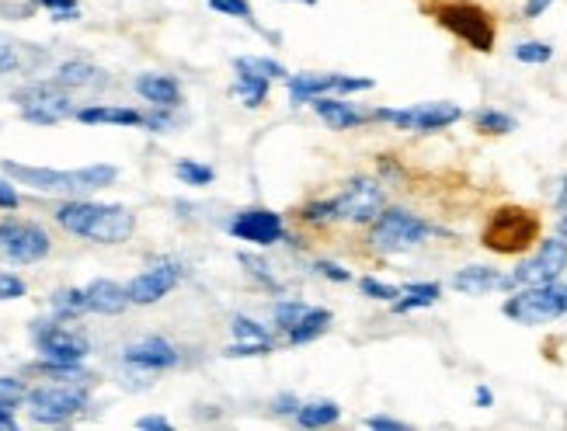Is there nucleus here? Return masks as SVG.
<instances>
[{
    "instance_id": "obj_41",
    "label": "nucleus",
    "mask_w": 567,
    "mask_h": 431,
    "mask_svg": "<svg viewBox=\"0 0 567 431\" xmlns=\"http://www.w3.org/2000/svg\"><path fill=\"white\" fill-rule=\"evenodd\" d=\"M359 289H362V296L380 299V303H394V299L401 296V289H397V286H387V282H380V279H362Z\"/></svg>"
},
{
    "instance_id": "obj_6",
    "label": "nucleus",
    "mask_w": 567,
    "mask_h": 431,
    "mask_svg": "<svg viewBox=\"0 0 567 431\" xmlns=\"http://www.w3.org/2000/svg\"><path fill=\"white\" fill-rule=\"evenodd\" d=\"M432 14L446 32H453L456 39L467 42L477 53H491L494 49V21L484 7L467 4V0H449V4L435 7Z\"/></svg>"
},
{
    "instance_id": "obj_49",
    "label": "nucleus",
    "mask_w": 567,
    "mask_h": 431,
    "mask_svg": "<svg viewBox=\"0 0 567 431\" xmlns=\"http://www.w3.org/2000/svg\"><path fill=\"white\" fill-rule=\"evenodd\" d=\"M550 4H554V0H526V11H522V18H526V21L540 18V14L547 11Z\"/></svg>"
},
{
    "instance_id": "obj_43",
    "label": "nucleus",
    "mask_w": 567,
    "mask_h": 431,
    "mask_svg": "<svg viewBox=\"0 0 567 431\" xmlns=\"http://www.w3.org/2000/svg\"><path fill=\"white\" fill-rule=\"evenodd\" d=\"M25 282L18 279V275L11 272H0V303H7V299H21L25 296Z\"/></svg>"
},
{
    "instance_id": "obj_7",
    "label": "nucleus",
    "mask_w": 567,
    "mask_h": 431,
    "mask_svg": "<svg viewBox=\"0 0 567 431\" xmlns=\"http://www.w3.org/2000/svg\"><path fill=\"white\" fill-rule=\"evenodd\" d=\"M14 101H18L21 115H25L28 122H35V126H53V122L77 115L74 101H70V91L56 84V80H49V84L46 80H35V84L14 91Z\"/></svg>"
},
{
    "instance_id": "obj_34",
    "label": "nucleus",
    "mask_w": 567,
    "mask_h": 431,
    "mask_svg": "<svg viewBox=\"0 0 567 431\" xmlns=\"http://www.w3.org/2000/svg\"><path fill=\"white\" fill-rule=\"evenodd\" d=\"M244 265V272L251 275L254 282H261V286L265 289H272V292H282V286H279V279H275V272H272V265H268V261H261V258H254V254H241V258H237Z\"/></svg>"
},
{
    "instance_id": "obj_21",
    "label": "nucleus",
    "mask_w": 567,
    "mask_h": 431,
    "mask_svg": "<svg viewBox=\"0 0 567 431\" xmlns=\"http://www.w3.org/2000/svg\"><path fill=\"white\" fill-rule=\"evenodd\" d=\"M136 94L143 101H150L154 108H178L181 105V87L167 73H143L136 77Z\"/></svg>"
},
{
    "instance_id": "obj_47",
    "label": "nucleus",
    "mask_w": 567,
    "mask_h": 431,
    "mask_svg": "<svg viewBox=\"0 0 567 431\" xmlns=\"http://www.w3.org/2000/svg\"><path fill=\"white\" fill-rule=\"evenodd\" d=\"M136 428H143V431H167V428H171V421L161 418V414H147V418L136 421Z\"/></svg>"
},
{
    "instance_id": "obj_15",
    "label": "nucleus",
    "mask_w": 567,
    "mask_h": 431,
    "mask_svg": "<svg viewBox=\"0 0 567 431\" xmlns=\"http://www.w3.org/2000/svg\"><path fill=\"white\" fill-rule=\"evenodd\" d=\"M178 282H181V265L174 258H161V261H154L147 272H140L126 286L129 303L154 306V303H161L164 296H171V292L178 289Z\"/></svg>"
},
{
    "instance_id": "obj_46",
    "label": "nucleus",
    "mask_w": 567,
    "mask_h": 431,
    "mask_svg": "<svg viewBox=\"0 0 567 431\" xmlns=\"http://www.w3.org/2000/svg\"><path fill=\"white\" fill-rule=\"evenodd\" d=\"M272 411L275 414H293V418H296V411H300V400H296L293 393H282V397H275Z\"/></svg>"
},
{
    "instance_id": "obj_50",
    "label": "nucleus",
    "mask_w": 567,
    "mask_h": 431,
    "mask_svg": "<svg viewBox=\"0 0 567 431\" xmlns=\"http://www.w3.org/2000/svg\"><path fill=\"white\" fill-rule=\"evenodd\" d=\"M474 397H477V407H491V404H494V393L487 390V386H477Z\"/></svg>"
},
{
    "instance_id": "obj_23",
    "label": "nucleus",
    "mask_w": 567,
    "mask_h": 431,
    "mask_svg": "<svg viewBox=\"0 0 567 431\" xmlns=\"http://www.w3.org/2000/svg\"><path fill=\"white\" fill-rule=\"evenodd\" d=\"M87 292V310L91 313H105V317H115L129 306V292L112 279H94Z\"/></svg>"
},
{
    "instance_id": "obj_40",
    "label": "nucleus",
    "mask_w": 567,
    "mask_h": 431,
    "mask_svg": "<svg viewBox=\"0 0 567 431\" xmlns=\"http://www.w3.org/2000/svg\"><path fill=\"white\" fill-rule=\"evenodd\" d=\"M32 4L53 11V21H74V18H81V7H77V0H32Z\"/></svg>"
},
{
    "instance_id": "obj_48",
    "label": "nucleus",
    "mask_w": 567,
    "mask_h": 431,
    "mask_svg": "<svg viewBox=\"0 0 567 431\" xmlns=\"http://www.w3.org/2000/svg\"><path fill=\"white\" fill-rule=\"evenodd\" d=\"M0 209H18V192L4 178H0Z\"/></svg>"
},
{
    "instance_id": "obj_18",
    "label": "nucleus",
    "mask_w": 567,
    "mask_h": 431,
    "mask_svg": "<svg viewBox=\"0 0 567 431\" xmlns=\"http://www.w3.org/2000/svg\"><path fill=\"white\" fill-rule=\"evenodd\" d=\"M126 365L133 369H143V372H164V369H174L178 365V348L164 338H143L136 345L126 348Z\"/></svg>"
},
{
    "instance_id": "obj_35",
    "label": "nucleus",
    "mask_w": 567,
    "mask_h": 431,
    "mask_svg": "<svg viewBox=\"0 0 567 431\" xmlns=\"http://www.w3.org/2000/svg\"><path fill=\"white\" fill-rule=\"evenodd\" d=\"M515 60L519 63H529V67H543V63L554 60V46H547V42H519L515 46Z\"/></svg>"
},
{
    "instance_id": "obj_16",
    "label": "nucleus",
    "mask_w": 567,
    "mask_h": 431,
    "mask_svg": "<svg viewBox=\"0 0 567 431\" xmlns=\"http://www.w3.org/2000/svg\"><path fill=\"white\" fill-rule=\"evenodd\" d=\"M230 237L244 240V244H254V247H272L286 237V223H282L279 213L272 209H244L230 219Z\"/></svg>"
},
{
    "instance_id": "obj_5",
    "label": "nucleus",
    "mask_w": 567,
    "mask_h": 431,
    "mask_svg": "<svg viewBox=\"0 0 567 431\" xmlns=\"http://www.w3.org/2000/svg\"><path fill=\"white\" fill-rule=\"evenodd\" d=\"M428 233H432V226H428L425 219L394 206V209H383V213L373 219L369 240H373V247L380 254H407V251H418L428 240Z\"/></svg>"
},
{
    "instance_id": "obj_53",
    "label": "nucleus",
    "mask_w": 567,
    "mask_h": 431,
    "mask_svg": "<svg viewBox=\"0 0 567 431\" xmlns=\"http://www.w3.org/2000/svg\"><path fill=\"white\" fill-rule=\"evenodd\" d=\"M300 4H307V7H314V4H317V0H300Z\"/></svg>"
},
{
    "instance_id": "obj_25",
    "label": "nucleus",
    "mask_w": 567,
    "mask_h": 431,
    "mask_svg": "<svg viewBox=\"0 0 567 431\" xmlns=\"http://www.w3.org/2000/svg\"><path fill=\"white\" fill-rule=\"evenodd\" d=\"M439 296H442L439 282H407L401 296L394 299V313H411V310H421V306H432Z\"/></svg>"
},
{
    "instance_id": "obj_39",
    "label": "nucleus",
    "mask_w": 567,
    "mask_h": 431,
    "mask_svg": "<svg viewBox=\"0 0 567 431\" xmlns=\"http://www.w3.org/2000/svg\"><path fill=\"white\" fill-rule=\"evenodd\" d=\"M230 331H234L237 341H268V331L258 324V320H251V317H234Z\"/></svg>"
},
{
    "instance_id": "obj_2",
    "label": "nucleus",
    "mask_w": 567,
    "mask_h": 431,
    "mask_svg": "<svg viewBox=\"0 0 567 431\" xmlns=\"http://www.w3.org/2000/svg\"><path fill=\"white\" fill-rule=\"evenodd\" d=\"M0 167H4L7 178H14L18 185H28L46 195H70V199H81L87 192L115 185V178H119V171H115L112 164H91V167H77V171H53V167H28V164L4 160Z\"/></svg>"
},
{
    "instance_id": "obj_31",
    "label": "nucleus",
    "mask_w": 567,
    "mask_h": 431,
    "mask_svg": "<svg viewBox=\"0 0 567 431\" xmlns=\"http://www.w3.org/2000/svg\"><path fill=\"white\" fill-rule=\"evenodd\" d=\"M474 126L481 129V133H487V136H505V133H512V129H515V119H512V115H505V112H494V108H484V112L474 115Z\"/></svg>"
},
{
    "instance_id": "obj_19",
    "label": "nucleus",
    "mask_w": 567,
    "mask_h": 431,
    "mask_svg": "<svg viewBox=\"0 0 567 431\" xmlns=\"http://www.w3.org/2000/svg\"><path fill=\"white\" fill-rule=\"evenodd\" d=\"M453 289L463 292V296H487L494 289H515V282L512 275H501L487 265H470L453 275Z\"/></svg>"
},
{
    "instance_id": "obj_4",
    "label": "nucleus",
    "mask_w": 567,
    "mask_h": 431,
    "mask_svg": "<svg viewBox=\"0 0 567 431\" xmlns=\"http://www.w3.org/2000/svg\"><path fill=\"white\" fill-rule=\"evenodd\" d=\"M505 317L515 324L540 327L567 313V282H550V286H522L505 299Z\"/></svg>"
},
{
    "instance_id": "obj_29",
    "label": "nucleus",
    "mask_w": 567,
    "mask_h": 431,
    "mask_svg": "<svg viewBox=\"0 0 567 431\" xmlns=\"http://www.w3.org/2000/svg\"><path fill=\"white\" fill-rule=\"evenodd\" d=\"M53 313L60 320H74V317H81V313H87V292L84 289H60V292H53Z\"/></svg>"
},
{
    "instance_id": "obj_8",
    "label": "nucleus",
    "mask_w": 567,
    "mask_h": 431,
    "mask_svg": "<svg viewBox=\"0 0 567 431\" xmlns=\"http://www.w3.org/2000/svg\"><path fill=\"white\" fill-rule=\"evenodd\" d=\"M373 119L390 122L404 133H439V129H449L453 122L463 119V108L453 101H425V105L411 108H376Z\"/></svg>"
},
{
    "instance_id": "obj_17",
    "label": "nucleus",
    "mask_w": 567,
    "mask_h": 431,
    "mask_svg": "<svg viewBox=\"0 0 567 431\" xmlns=\"http://www.w3.org/2000/svg\"><path fill=\"white\" fill-rule=\"evenodd\" d=\"M49 63V53L32 42L0 35V77H32Z\"/></svg>"
},
{
    "instance_id": "obj_27",
    "label": "nucleus",
    "mask_w": 567,
    "mask_h": 431,
    "mask_svg": "<svg viewBox=\"0 0 567 431\" xmlns=\"http://www.w3.org/2000/svg\"><path fill=\"white\" fill-rule=\"evenodd\" d=\"M327 327H331V310L310 306L307 317H303L300 324L286 334V338H289V345H310V341H317L321 334H327Z\"/></svg>"
},
{
    "instance_id": "obj_20",
    "label": "nucleus",
    "mask_w": 567,
    "mask_h": 431,
    "mask_svg": "<svg viewBox=\"0 0 567 431\" xmlns=\"http://www.w3.org/2000/svg\"><path fill=\"white\" fill-rule=\"evenodd\" d=\"M310 108H314V112L321 115V119L331 129H359V126H366V122L373 119V112H359L355 105L331 98V94H321V98H314V101H310Z\"/></svg>"
},
{
    "instance_id": "obj_36",
    "label": "nucleus",
    "mask_w": 567,
    "mask_h": 431,
    "mask_svg": "<svg viewBox=\"0 0 567 431\" xmlns=\"http://www.w3.org/2000/svg\"><path fill=\"white\" fill-rule=\"evenodd\" d=\"M209 7L220 14H227V18H241L244 25L258 28V21H254V7L251 0H209Z\"/></svg>"
},
{
    "instance_id": "obj_44",
    "label": "nucleus",
    "mask_w": 567,
    "mask_h": 431,
    "mask_svg": "<svg viewBox=\"0 0 567 431\" xmlns=\"http://www.w3.org/2000/svg\"><path fill=\"white\" fill-rule=\"evenodd\" d=\"M317 275H324V279H331V282H352V272L348 268H341L338 261H317Z\"/></svg>"
},
{
    "instance_id": "obj_45",
    "label": "nucleus",
    "mask_w": 567,
    "mask_h": 431,
    "mask_svg": "<svg viewBox=\"0 0 567 431\" xmlns=\"http://www.w3.org/2000/svg\"><path fill=\"white\" fill-rule=\"evenodd\" d=\"M366 428H373V431H404L407 425H404V421H397V418H387V414H376V418L366 421Z\"/></svg>"
},
{
    "instance_id": "obj_14",
    "label": "nucleus",
    "mask_w": 567,
    "mask_h": 431,
    "mask_svg": "<svg viewBox=\"0 0 567 431\" xmlns=\"http://www.w3.org/2000/svg\"><path fill=\"white\" fill-rule=\"evenodd\" d=\"M383 188H380V181H373V178H352L345 185V192L334 199V213H338V219H345V223H355V226H362V223H373L376 216L383 213Z\"/></svg>"
},
{
    "instance_id": "obj_38",
    "label": "nucleus",
    "mask_w": 567,
    "mask_h": 431,
    "mask_svg": "<svg viewBox=\"0 0 567 431\" xmlns=\"http://www.w3.org/2000/svg\"><path fill=\"white\" fill-rule=\"evenodd\" d=\"M334 219H338V213H334V199L307 202V206H303V223H310V226H327V223H334Z\"/></svg>"
},
{
    "instance_id": "obj_51",
    "label": "nucleus",
    "mask_w": 567,
    "mask_h": 431,
    "mask_svg": "<svg viewBox=\"0 0 567 431\" xmlns=\"http://www.w3.org/2000/svg\"><path fill=\"white\" fill-rule=\"evenodd\" d=\"M557 206H561L564 213H567V178L561 181V192H557Z\"/></svg>"
},
{
    "instance_id": "obj_33",
    "label": "nucleus",
    "mask_w": 567,
    "mask_h": 431,
    "mask_svg": "<svg viewBox=\"0 0 567 431\" xmlns=\"http://www.w3.org/2000/svg\"><path fill=\"white\" fill-rule=\"evenodd\" d=\"M174 174L192 188H206V185H213V178H216L213 167L195 164V160H178V164H174Z\"/></svg>"
},
{
    "instance_id": "obj_13",
    "label": "nucleus",
    "mask_w": 567,
    "mask_h": 431,
    "mask_svg": "<svg viewBox=\"0 0 567 431\" xmlns=\"http://www.w3.org/2000/svg\"><path fill=\"white\" fill-rule=\"evenodd\" d=\"M289 101L293 105H310L321 94H355V91H373V80L352 77V73H296L286 77Z\"/></svg>"
},
{
    "instance_id": "obj_11",
    "label": "nucleus",
    "mask_w": 567,
    "mask_h": 431,
    "mask_svg": "<svg viewBox=\"0 0 567 431\" xmlns=\"http://www.w3.org/2000/svg\"><path fill=\"white\" fill-rule=\"evenodd\" d=\"M567 272V240L564 237H547L540 240L533 258L519 261V268L512 272L515 286H550V282H561Z\"/></svg>"
},
{
    "instance_id": "obj_3",
    "label": "nucleus",
    "mask_w": 567,
    "mask_h": 431,
    "mask_svg": "<svg viewBox=\"0 0 567 431\" xmlns=\"http://www.w3.org/2000/svg\"><path fill=\"white\" fill-rule=\"evenodd\" d=\"M536 240H540V219L522 206H501L481 233V244L494 254H522Z\"/></svg>"
},
{
    "instance_id": "obj_52",
    "label": "nucleus",
    "mask_w": 567,
    "mask_h": 431,
    "mask_svg": "<svg viewBox=\"0 0 567 431\" xmlns=\"http://www.w3.org/2000/svg\"><path fill=\"white\" fill-rule=\"evenodd\" d=\"M557 233H561V237L567 240V213L561 216V223H557Z\"/></svg>"
},
{
    "instance_id": "obj_24",
    "label": "nucleus",
    "mask_w": 567,
    "mask_h": 431,
    "mask_svg": "<svg viewBox=\"0 0 567 431\" xmlns=\"http://www.w3.org/2000/svg\"><path fill=\"white\" fill-rule=\"evenodd\" d=\"M105 70H98L94 63L84 60H70L56 70V84L67 87V91H77V87H105Z\"/></svg>"
},
{
    "instance_id": "obj_9",
    "label": "nucleus",
    "mask_w": 567,
    "mask_h": 431,
    "mask_svg": "<svg viewBox=\"0 0 567 431\" xmlns=\"http://www.w3.org/2000/svg\"><path fill=\"white\" fill-rule=\"evenodd\" d=\"M28 404H32V418L39 425H67L70 418L87 411V390L81 383L39 386L28 393Z\"/></svg>"
},
{
    "instance_id": "obj_22",
    "label": "nucleus",
    "mask_w": 567,
    "mask_h": 431,
    "mask_svg": "<svg viewBox=\"0 0 567 431\" xmlns=\"http://www.w3.org/2000/svg\"><path fill=\"white\" fill-rule=\"evenodd\" d=\"M77 119H81L84 126H136V129H147V115L136 112V108H119V105L77 108Z\"/></svg>"
},
{
    "instance_id": "obj_26",
    "label": "nucleus",
    "mask_w": 567,
    "mask_h": 431,
    "mask_svg": "<svg viewBox=\"0 0 567 431\" xmlns=\"http://www.w3.org/2000/svg\"><path fill=\"white\" fill-rule=\"evenodd\" d=\"M341 421V407L334 400H310V404H300L296 411V425L300 428H331Z\"/></svg>"
},
{
    "instance_id": "obj_1",
    "label": "nucleus",
    "mask_w": 567,
    "mask_h": 431,
    "mask_svg": "<svg viewBox=\"0 0 567 431\" xmlns=\"http://www.w3.org/2000/svg\"><path fill=\"white\" fill-rule=\"evenodd\" d=\"M56 223L67 233L94 244H122L133 237L136 216L126 206H105V202H87V199H67L56 209Z\"/></svg>"
},
{
    "instance_id": "obj_37",
    "label": "nucleus",
    "mask_w": 567,
    "mask_h": 431,
    "mask_svg": "<svg viewBox=\"0 0 567 431\" xmlns=\"http://www.w3.org/2000/svg\"><path fill=\"white\" fill-rule=\"evenodd\" d=\"M272 341H234L227 348V359H261V355H272Z\"/></svg>"
},
{
    "instance_id": "obj_10",
    "label": "nucleus",
    "mask_w": 567,
    "mask_h": 431,
    "mask_svg": "<svg viewBox=\"0 0 567 431\" xmlns=\"http://www.w3.org/2000/svg\"><path fill=\"white\" fill-rule=\"evenodd\" d=\"M49 233L28 219H4L0 223V258L14 265H35L49 254Z\"/></svg>"
},
{
    "instance_id": "obj_42",
    "label": "nucleus",
    "mask_w": 567,
    "mask_h": 431,
    "mask_svg": "<svg viewBox=\"0 0 567 431\" xmlns=\"http://www.w3.org/2000/svg\"><path fill=\"white\" fill-rule=\"evenodd\" d=\"M21 400H28V390L21 386V379L0 376V404H4V407H18Z\"/></svg>"
},
{
    "instance_id": "obj_30",
    "label": "nucleus",
    "mask_w": 567,
    "mask_h": 431,
    "mask_svg": "<svg viewBox=\"0 0 567 431\" xmlns=\"http://www.w3.org/2000/svg\"><path fill=\"white\" fill-rule=\"evenodd\" d=\"M307 310H310V306L303 303V299H279V303H275V313H272L275 327H279L282 334H289L303 317H307Z\"/></svg>"
},
{
    "instance_id": "obj_32",
    "label": "nucleus",
    "mask_w": 567,
    "mask_h": 431,
    "mask_svg": "<svg viewBox=\"0 0 567 431\" xmlns=\"http://www.w3.org/2000/svg\"><path fill=\"white\" fill-rule=\"evenodd\" d=\"M234 70H251V73H258V77H268V80H286V77H289L282 63L261 60V56H237V60H234Z\"/></svg>"
},
{
    "instance_id": "obj_12",
    "label": "nucleus",
    "mask_w": 567,
    "mask_h": 431,
    "mask_svg": "<svg viewBox=\"0 0 567 431\" xmlns=\"http://www.w3.org/2000/svg\"><path fill=\"white\" fill-rule=\"evenodd\" d=\"M32 338L39 345L42 362H56V365H81L91 352L84 334L70 331L63 324H53V320H39L32 327Z\"/></svg>"
},
{
    "instance_id": "obj_28",
    "label": "nucleus",
    "mask_w": 567,
    "mask_h": 431,
    "mask_svg": "<svg viewBox=\"0 0 567 431\" xmlns=\"http://www.w3.org/2000/svg\"><path fill=\"white\" fill-rule=\"evenodd\" d=\"M268 77H258L251 70H237V80H234V98H241L244 108H261L268 98Z\"/></svg>"
}]
</instances>
